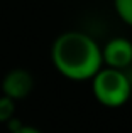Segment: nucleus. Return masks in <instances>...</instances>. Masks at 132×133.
<instances>
[{"label":"nucleus","instance_id":"obj_3","mask_svg":"<svg viewBox=\"0 0 132 133\" xmlns=\"http://www.w3.org/2000/svg\"><path fill=\"white\" fill-rule=\"evenodd\" d=\"M103 68L127 71L132 66V41L127 37H112L102 47Z\"/></svg>","mask_w":132,"mask_h":133},{"label":"nucleus","instance_id":"obj_7","mask_svg":"<svg viewBox=\"0 0 132 133\" xmlns=\"http://www.w3.org/2000/svg\"><path fill=\"white\" fill-rule=\"evenodd\" d=\"M9 133H43V131H41L39 128L32 127V125H26V123H22L20 127H17L15 130H12V131H9Z\"/></svg>","mask_w":132,"mask_h":133},{"label":"nucleus","instance_id":"obj_5","mask_svg":"<svg viewBox=\"0 0 132 133\" xmlns=\"http://www.w3.org/2000/svg\"><path fill=\"white\" fill-rule=\"evenodd\" d=\"M112 3L117 17L127 27H132V0H112Z\"/></svg>","mask_w":132,"mask_h":133},{"label":"nucleus","instance_id":"obj_1","mask_svg":"<svg viewBox=\"0 0 132 133\" xmlns=\"http://www.w3.org/2000/svg\"><path fill=\"white\" fill-rule=\"evenodd\" d=\"M51 62L68 81H90L103 68L102 45L86 32L66 30L51 45Z\"/></svg>","mask_w":132,"mask_h":133},{"label":"nucleus","instance_id":"obj_6","mask_svg":"<svg viewBox=\"0 0 132 133\" xmlns=\"http://www.w3.org/2000/svg\"><path fill=\"white\" fill-rule=\"evenodd\" d=\"M15 101L7 96H0V123H9L12 118H15Z\"/></svg>","mask_w":132,"mask_h":133},{"label":"nucleus","instance_id":"obj_2","mask_svg":"<svg viewBox=\"0 0 132 133\" xmlns=\"http://www.w3.org/2000/svg\"><path fill=\"white\" fill-rule=\"evenodd\" d=\"M90 83L95 99L105 108H122L132 96V81L127 71L102 68Z\"/></svg>","mask_w":132,"mask_h":133},{"label":"nucleus","instance_id":"obj_4","mask_svg":"<svg viewBox=\"0 0 132 133\" xmlns=\"http://www.w3.org/2000/svg\"><path fill=\"white\" fill-rule=\"evenodd\" d=\"M2 94L17 101L26 99L34 89V76L24 68H14L2 78Z\"/></svg>","mask_w":132,"mask_h":133}]
</instances>
